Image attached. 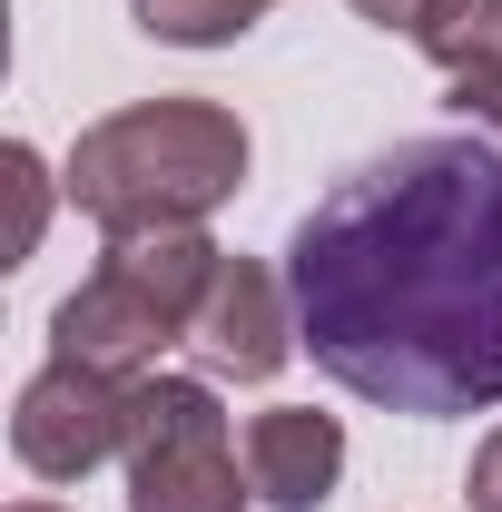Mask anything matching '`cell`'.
Here are the masks:
<instances>
[{
	"label": "cell",
	"mask_w": 502,
	"mask_h": 512,
	"mask_svg": "<svg viewBox=\"0 0 502 512\" xmlns=\"http://www.w3.org/2000/svg\"><path fill=\"white\" fill-rule=\"evenodd\" d=\"M188 345L207 355V375H237V384H266L306 335H296V286L276 276V266H256V256H227L217 266V286H207V306H197Z\"/></svg>",
	"instance_id": "obj_6"
},
{
	"label": "cell",
	"mask_w": 502,
	"mask_h": 512,
	"mask_svg": "<svg viewBox=\"0 0 502 512\" xmlns=\"http://www.w3.org/2000/svg\"><path fill=\"white\" fill-rule=\"evenodd\" d=\"M414 50L453 79V99H493L502 89V0H434L414 20Z\"/></svg>",
	"instance_id": "obj_8"
},
{
	"label": "cell",
	"mask_w": 502,
	"mask_h": 512,
	"mask_svg": "<svg viewBox=\"0 0 502 512\" xmlns=\"http://www.w3.org/2000/svg\"><path fill=\"white\" fill-rule=\"evenodd\" d=\"M296 335L345 394L453 424L502 404V138H404L286 237Z\"/></svg>",
	"instance_id": "obj_1"
},
{
	"label": "cell",
	"mask_w": 502,
	"mask_h": 512,
	"mask_svg": "<svg viewBox=\"0 0 502 512\" xmlns=\"http://www.w3.org/2000/svg\"><path fill=\"white\" fill-rule=\"evenodd\" d=\"M247 483L266 512H325L345 483V424L315 404H266L247 424Z\"/></svg>",
	"instance_id": "obj_7"
},
{
	"label": "cell",
	"mask_w": 502,
	"mask_h": 512,
	"mask_svg": "<svg viewBox=\"0 0 502 512\" xmlns=\"http://www.w3.org/2000/svg\"><path fill=\"white\" fill-rule=\"evenodd\" d=\"M463 503H473V512H502V424L483 434V453H473V473H463Z\"/></svg>",
	"instance_id": "obj_11"
},
{
	"label": "cell",
	"mask_w": 502,
	"mask_h": 512,
	"mask_svg": "<svg viewBox=\"0 0 502 512\" xmlns=\"http://www.w3.org/2000/svg\"><path fill=\"white\" fill-rule=\"evenodd\" d=\"M69 207L99 237H138V227H207V207L247 188V128L217 99H138L119 119L79 128L69 148Z\"/></svg>",
	"instance_id": "obj_2"
},
{
	"label": "cell",
	"mask_w": 502,
	"mask_h": 512,
	"mask_svg": "<svg viewBox=\"0 0 502 512\" xmlns=\"http://www.w3.org/2000/svg\"><path fill=\"white\" fill-rule=\"evenodd\" d=\"M355 10H365V20H375V30H414V20H424V10H434V0H355Z\"/></svg>",
	"instance_id": "obj_12"
},
{
	"label": "cell",
	"mask_w": 502,
	"mask_h": 512,
	"mask_svg": "<svg viewBox=\"0 0 502 512\" xmlns=\"http://www.w3.org/2000/svg\"><path fill=\"white\" fill-rule=\"evenodd\" d=\"M10 512H60V503H10Z\"/></svg>",
	"instance_id": "obj_13"
},
{
	"label": "cell",
	"mask_w": 502,
	"mask_h": 512,
	"mask_svg": "<svg viewBox=\"0 0 502 512\" xmlns=\"http://www.w3.org/2000/svg\"><path fill=\"white\" fill-rule=\"evenodd\" d=\"M217 266H227V247H217L207 227H138V237H109V256L60 296L50 355L99 365V375H128V384L158 375V355L188 345Z\"/></svg>",
	"instance_id": "obj_3"
},
{
	"label": "cell",
	"mask_w": 502,
	"mask_h": 512,
	"mask_svg": "<svg viewBox=\"0 0 502 512\" xmlns=\"http://www.w3.org/2000/svg\"><path fill=\"white\" fill-rule=\"evenodd\" d=\"M10 453L40 483H89L99 463L128 453V375L50 355L40 375L20 384V404H10Z\"/></svg>",
	"instance_id": "obj_5"
},
{
	"label": "cell",
	"mask_w": 502,
	"mask_h": 512,
	"mask_svg": "<svg viewBox=\"0 0 502 512\" xmlns=\"http://www.w3.org/2000/svg\"><path fill=\"white\" fill-rule=\"evenodd\" d=\"M0 168H10V197H20V217H10V266H20L50 227V168H40V148H10Z\"/></svg>",
	"instance_id": "obj_10"
},
{
	"label": "cell",
	"mask_w": 502,
	"mask_h": 512,
	"mask_svg": "<svg viewBox=\"0 0 502 512\" xmlns=\"http://www.w3.org/2000/svg\"><path fill=\"white\" fill-rule=\"evenodd\" d=\"M128 512H247L256 483H237L227 414L207 375H138L128 384Z\"/></svg>",
	"instance_id": "obj_4"
},
{
	"label": "cell",
	"mask_w": 502,
	"mask_h": 512,
	"mask_svg": "<svg viewBox=\"0 0 502 512\" xmlns=\"http://www.w3.org/2000/svg\"><path fill=\"white\" fill-rule=\"evenodd\" d=\"M266 10L276 0H128V20L148 40H168V50H227V40H247Z\"/></svg>",
	"instance_id": "obj_9"
}]
</instances>
